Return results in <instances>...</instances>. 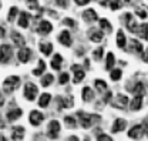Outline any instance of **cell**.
I'll use <instances>...</instances> for the list:
<instances>
[{"label": "cell", "mask_w": 148, "mask_h": 141, "mask_svg": "<svg viewBox=\"0 0 148 141\" xmlns=\"http://www.w3.org/2000/svg\"><path fill=\"white\" fill-rule=\"evenodd\" d=\"M18 84H20V78H18L17 76H10V77H7L3 81V91L7 93V94H10L12 91H14L18 87Z\"/></svg>", "instance_id": "1"}, {"label": "cell", "mask_w": 148, "mask_h": 141, "mask_svg": "<svg viewBox=\"0 0 148 141\" xmlns=\"http://www.w3.org/2000/svg\"><path fill=\"white\" fill-rule=\"evenodd\" d=\"M38 94V88L36 84L33 83H26L24 84V91H23V96L29 100V101H33L36 100V96Z\"/></svg>", "instance_id": "2"}, {"label": "cell", "mask_w": 148, "mask_h": 141, "mask_svg": "<svg viewBox=\"0 0 148 141\" xmlns=\"http://www.w3.org/2000/svg\"><path fill=\"white\" fill-rule=\"evenodd\" d=\"M77 117H78V120H80V124H81V127L83 128H90L92 124H94V116L91 114H88V113H84V111H78L77 113Z\"/></svg>", "instance_id": "3"}, {"label": "cell", "mask_w": 148, "mask_h": 141, "mask_svg": "<svg viewBox=\"0 0 148 141\" xmlns=\"http://www.w3.org/2000/svg\"><path fill=\"white\" fill-rule=\"evenodd\" d=\"M12 56H13V49H12V46H9V44L0 46V63H1V64L9 63L10 58H12Z\"/></svg>", "instance_id": "4"}, {"label": "cell", "mask_w": 148, "mask_h": 141, "mask_svg": "<svg viewBox=\"0 0 148 141\" xmlns=\"http://www.w3.org/2000/svg\"><path fill=\"white\" fill-rule=\"evenodd\" d=\"M128 103H130V100H128V97H127L125 94H117V96L112 98V107L120 108V110L127 108Z\"/></svg>", "instance_id": "5"}, {"label": "cell", "mask_w": 148, "mask_h": 141, "mask_svg": "<svg viewBox=\"0 0 148 141\" xmlns=\"http://www.w3.org/2000/svg\"><path fill=\"white\" fill-rule=\"evenodd\" d=\"M60 133V123L57 120H51L49 125H47V135L51 138V140H56L57 135Z\"/></svg>", "instance_id": "6"}, {"label": "cell", "mask_w": 148, "mask_h": 141, "mask_svg": "<svg viewBox=\"0 0 148 141\" xmlns=\"http://www.w3.org/2000/svg\"><path fill=\"white\" fill-rule=\"evenodd\" d=\"M37 33L40 36H47L51 33V30H53V26H51V23L50 21H47V20H41L40 23H38V26H37Z\"/></svg>", "instance_id": "7"}, {"label": "cell", "mask_w": 148, "mask_h": 141, "mask_svg": "<svg viewBox=\"0 0 148 141\" xmlns=\"http://www.w3.org/2000/svg\"><path fill=\"white\" fill-rule=\"evenodd\" d=\"M43 120H44V114L40 113V111H36V110H33L30 113V116H29V121H30V124H33L34 127H38L40 124L43 123Z\"/></svg>", "instance_id": "8"}, {"label": "cell", "mask_w": 148, "mask_h": 141, "mask_svg": "<svg viewBox=\"0 0 148 141\" xmlns=\"http://www.w3.org/2000/svg\"><path fill=\"white\" fill-rule=\"evenodd\" d=\"M124 20H125V26L131 33H137V29H138V23L135 21V19L132 17V14L127 13L124 16Z\"/></svg>", "instance_id": "9"}, {"label": "cell", "mask_w": 148, "mask_h": 141, "mask_svg": "<svg viewBox=\"0 0 148 141\" xmlns=\"http://www.w3.org/2000/svg\"><path fill=\"white\" fill-rule=\"evenodd\" d=\"M144 134V127L143 125H134L128 131V137L131 140H140Z\"/></svg>", "instance_id": "10"}, {"label": "cell", "mask_w": 148, "mask_h": 141, "mask_svg": "<svg viewBox=\"0 0 148 141\" xmlns=\"http://www.w3.org/2000/svg\"><path fill=\"white\" fill-rule=\"evenodd\" d=\"M143 50H144V47H143V44H141L138 40H135V39L130 40L128 52H131V53H134V54H137V56H140V54H143Z\"/></svg>", "instance_id": "11"}, {"label": "cell", "mask_w": 148, "mask_h": 141, "mask_svg": "<svg viewBox=\"0 0 148 141\" xmlns=\"http://www.w3.org/2000/svg\"><path fill=\"white\" fill-rule=\"evenodd\" d=\"M32 60V50L29 47H21L18 50V61L20 63H29Z\"/></svg>", "instance_id": "12"}, {"label": "cell", "mask_w": 148, "mask_h": 141, "mask_svg": "<svg viewBox=\"0 0 148 141\" xmlns=\"http://www.w3.org/2000/svg\"><path fill=\"white\" fill-rule=\"evenodd\" d=\"M71 70H73V73H74V83L78 84L80 81H83V78H84V76H86L83 67L78 66V64H74V66H71Z\"/></svg>", "instance_id": "13"}, {"label": "cell", "mask_w": 148, "mask_h": 141, "mask_svg": "<svg viewBox=\"0 0 148 141\" xmlns=\"http://www.w3.org/2000/svg\"><path fill=\"white\" fill-rule=\"evenodd\" d=\"M97 19H98V16H97V12H95L94 9H87V10L83 12V20H84L86 23H92V21H95Z\"/></svg>", "instance_id": "14"}, {"label": "cell", "mask_w": 148, "mask_h": 141, "mask_svg": "<svg viewBox=\"0 0 148 141\" xmlns=\"http://www.w3.org/2000/svg\"><path fill=\"white\" fill-rule=\"evenodd\" d=\"M58 41H60L63 46H66V47H70V46H71V43H73V40H71V36H70V32H67V30L61 32V33L58 34Z\"/></svg>", "instance_id": "15"}, {"label": "cell", "mask_w": 148, "mask_h": 141, "mask_svg": "<svg viewBox=\"0 0 148 141\" xmlns=\"http://www.w3.org/2000/svg\"><path fill=\"white\" fill-rule=\"evenodd\" d=\"M57 108L58 110H61V108H69V107H73L74 103H73V97H66V98H63V97H57Z\"/></svg>", "instance_id": "16"}, {"label": "cell", "mask_w": 148, "mask_h": 141, "mask_svg": "<svg viewBox=\"0 0 148 141\" xmlns=\"http://www.w3.org/2000/svg\"><path fill=\"white\" fill-rule=\"evenodd\" d=\"M88 34H90L88 37H90V40H91L92 43H100L103 40V37H104L103 30H98V29H91L88 32Z\"/></svg>", "instance_id": "17"}, {"label": "cell", "mask_w": 148, "mask_h": 141, "mask_svg": "<svg viewBox=\"0 0 148 141\" xmlns=\"http://www.w3.org/2000/svg\"><path fill=\"white\" fill-rule=\"evenodd\" d=\"M125 127H127V121L124 120V118H117L114 124H112V133H121V131H124L125 130Z\"/></svg>", "instance_id": "18"}, {"label": "cell", "mask_w": 148, "mask_h": 141, "mask_svg": "<svg viewBox=\"0 0 148 141\" xmlns=\"http://www.w3.org/2000/svg\"><path fill=\"white\" fill-rule=\"evenodd\" d=\"M24 127L21 125H16L12 130V140H23L24 138Z\"/></svg>", "instance_id": "19"}, {"label": "cell", "mask_w": 148, "mask_h": 141, "mask_svg": "<svg viewBox=\"0 0 148 141\" xmlns=\"http://www.w3.org/2000/svg\"><path fill=\"white\" fill-rule=\"evenodd\" d=\"M12 40H13V44L17 46V47L26 46V40H24V37L20 34L18 32H12Z\"/></svg>", "instance_id": "20"}, {"label": "cell", "mask_w": 148, "mask_h": 141, "mask_svg": "<svg viewBox=\"0 0 148 141\" xmlns=\"http://www.w3.org/2000/svg\"><path fill=\"white\" fill-rule=\"evenodd\" d=\"M128 104H130V108H131L132 111L141 110V107H143V96H135V97L132 98V101L128 103Z\"/></svg>", "instance_id": "21"}, {"label": "cell", "mask_w": 148, "mask_h": 141, "mask_svg": "<svg viewBox=\"0 0 148 141\" xmlns=\"http://www.w3.org/2000/svg\"><path fill=\"white\" fill-rule=\"evenodd\" d=\"M81 97H83V101L84 103H90L94 100V93L90 87H84L83 88V93H81Z\"/></svg>", "instance_id": "22"}, {"label": "cell", "mask_w": 148, "mask_h": 141, "mask_svg": "<svg viewBox=\"0 0 148 141\" xmlns=\"http://www.w3.org/2000/svg\"><path fill=\"white\" fill-rule=\"evenodd\" d=\"M29 19H30V16L27 14V13H24V12H21L20 13V16H18V26L21 27V29H27L29 27Z\"/></svg>", "instance_id": "23"}, {"label": "cell", "mask_w": 148, "mask_h": 141, "mask_svg": "<svg viewBox=\"0 0 148 141\" xmlns=\"http://www.w3.org/2000/svg\"><path fill=\"white\" fill-rule=\"evenodd\" d=\"M50 101H51V94L44 93V94H41L40 98H38V106L41 107V108H46V107L50 104Z\"/></svg>", "instance_id": "24"}, {"label": "cell", "mask_w": 148, "mask_h": 141, "mask_svg": "<svg viewBox=\"0 0 148 141\" xmlns=\"http://www.w3.org/2000/svg\"><path fill=\"white\" fill-rule=\"evenodd\" d=\"M115 41H117V46H118L120 49H124V47H125L127 39H125V34H124L123 30H118V32H117V39H115Z\"/></svg>", "instance_id": "25"}, {"label": "cell", "mask_w": 148, "mask_h": 141, "mask_svg": "<svg viewBox=\"0 0 148 141\" xmlns=\"http://www.w3.org/2000/svg\"><path fill=\"white\" fill-rule=\"evenodd\" d=\"M21 110L20 108H14V110H10L9 113H7V120L10 121V123H13V121H16L17 118L21 117Z\"/></svg>", "instance_id": "26"}, {"label": "cell", "mask_w": 148, "mask_h": 141, "mask_svg": "<svg viewBox=\"0 0 148 141\" xmlns=\"http://www.w3.org/2000/svg\"><path fill=\"white\" fill-rule=\"evenodd\" d=\"M61 64H63V57H61V54H56L54 57H53V60H51V63H50L51 69L60 70V69H61Z\"/></svg>", "instance_id": "27"}, {"label": "cell", "mask_w": 148, "mask_h": 141, "mask_svg": "<svg viewBox=\"0 0 148 141\" xmlns=\"http://www.w3.org/2000/svg\"><path fill=\"white\" fill-rule=\"evenodd\" d=\"M100 27H101L103 33H106V34H110L111 32H112V27H111L110 21L107 19H101L100 20Z\"/></svg>", "instance_id": "28"}, {"label": "cell", "mask_w": 148, "mask_h": 141, "mask_svg": "<svg viewBox=\"0 0 148 141\" xmlns=\"http://www.w3.org/2000/svg\"><path fill=\"white\" fill-rule=\"evenodd\" d=\"M40 50L44 56H50L53 52V44L51 43H41L40 44Z\"/></svg>", "instance_id": "29"}, {"label": "cell", "mask_w": 148, "mask_h": 141, "mask_svg": "<svg viewBox=\"0 0 148 141\" xmlns=\"http://www.w3.org/2000/svg\"><path fill=\"white\" fill-rule=\"evenodd\" d=\"M137 33L141 36L143 39L148 40V23H144V24L138 26V29H137Z\"/></svg>", "instance_id": "30"}, {"label": "cell", "mask_w": 148, "mask_h": 141, "mask_svg": "<svg viewBox=\"0 0 148 141\" xmlns=\"http://www.w3.org/2000/svg\"><path fill=\"white\" fill-rule=\"evenodd\" d=\"M131 91H132L135 96H143V94H144V84H143V83H135L134 87L131 88Z\"/></svg>", "instance_id": "31"}, {"label": "cell", "mask_w": 148, "mask_h": 141, "mask_svg": "<svg viewBox=\"0 0 148 141\" xmlns=\"http://www.w3.org/2000/svg\"><path fill=\"white\" fill-rule=\"evenodd\" d=\"M53 80H54L53 74H46V76H43V78H41V86H43V87H49V86H51Z\"/></svg>", "instance_id": "32"}, {"label": "cell", "mask_w": 148, "mask_h": 141, "mask_svg": "<svg viewBox=\"0 0 148 141\" xmlns=\"http://www.w3.org/2000/svg\"><path fill=\"white\" fill-rule=\"evenodd\" d=\"M123 76V71L121 69H111V73H110V77L112 81H118Z\"/></svg>", "instance_id": "33"}, {"label": "cell", "mask_w": 148, "mask_h": 141, "mask_svg": "<svg viewBox=\"0 0 148 141\" xmlns=\"http://www.w3.org/2000/svg\"><path fill=\"white\" fill-rule=\"evenodd\" d=\"M44 70H46V63L43 60H38V66H37V69L33 70V74L34 76H41L44 73Z\"/></svg>", "instance_id": "34"}, {"label": "cell", "mask_w": 148, "mask_h": 141, "mask_svg": "<svg viewBox=\"0 0 148 141\" xmlns=\"http://www.w3.org/2000/svg\"><path fill=\"white\" fill-rule=\"evenodd\" d=\"M94 86H95V90L97 91H100V93H104L106 90H107V84H106V81L104 80H95V83H94Z\"/></svg>", "instance_id": "35"}, {"label": "cell", "mask_w": 148, "mask_h": 141, "mask_svg": "<svg viewBox=\"0 0 148 141\" xmlns=\"http://www.w3.org/2000/svg\"><path fill=\"white\" fill-rule=\"evenodd\" d=\"M114 64H115V57H114L112 53H108L107 54V61H106V69L111 70L114 67Z\"/></svg>", "instance_id": "36"}, {"label": "cell", "mask_w": 148, "mask_h": 141, "mask_svg": "<svg viewBox=\"0 0 148 141\" xmlns=\"http://www.w3.org/2000/svg\"><path fill=\"white\" fill-rule=\"evenodd\" d=\"M103 54H104V47H98L97 50L92 52V57H94L95 61H100L103 58Z\"/></svg>", "instance_id": "37"}, {"label": "cell", "mask_w": 148, "mask_h": 141, "mask_svg": "<svg viewBox=\"0 0 148 141\" xmlns=\"http://www.w3.org/2000/svg\"><path fill=\"white\" fill-rule=\"evenodd\" d=\"M64 121H66L69 128H75V127H77V123H75L74 117H71V116H66V117H64Z\"/></svg>", "instance_id": "38"}, {"label": "cell", "mask_w": 148, "mask_h": 141, "mask_svg": "<svg viewBox=\"0 0 148 141\" xmlns=\"http://www.w3.org/2000/svg\"><path fill=\"white\" fill-rule=\"evenodd\" d=\"M17 13H18V9H17V7H12V9H10V12H9L7 20H9L10 23H13V21H14V19H16V16H17Z\"/></svg>", "instance_id": "39"}, {"label": "cell", "mask_w": 148, "mask_h": 141, "mask_svg": "<svg viewBox=\"0 0 148 141\" xmlns=\"http://www.w3.org/2000/svg\"><path fill=\"white\" fill-rule=\"evenodd\" d=\"M24 1H26V4H27L29 9H32V10L38 9V3H37V0H24Z\"/></svg>", "instance_id": "40"}, {"label": "cell", "mask_w": 148, "mask_h": 141, "mask_svg": "<svg viewBox=\"0 0 148 141\" xmlns=\"http://www.w3.org/2000/svg\"><path fill=\"white\" fill-rule=\"evenodd\" d=\"M70 80V76H69V73H63L61 76H60V78H58V83L60 84H67V81Z\"/></svg>", "instance_id": "41"}, {"label": "cell", "mask_w": 148, "mask_h": 141, "mask_svg": "<svg viewBox=\"0 0 148 141\" xmlns=\"http://www.w3.org/2000/svg\"><path fill=\"white\" fill-rule=\"evenodd\" d=\"M121 7V1L120 0H111L110 1V9L111 10H118Z\"/></svg>", "instance_id": "42"}, {"label": "cell", "mask_w": 148, "mask_h": 141, "mask_svg": "<svg viewBox=\"0 0 148 141\" xmlns=\"http://www.w3.org/2000/svg\"><path fill=\"white\" fill-rule=\"evenodd\" d=\"M135 13H137V16H138V17L140 19H147V12H145V10H144V9H137V12H135Z\"/></svg>", "instance_id": "43"}, {"label": "cell", "mask_w": 148, "mask_h": 141, "mask_svg": "<svg viewBox=\"0 0 148 141\" xmlns=\"http://www.w3.org/2000/svg\"><path fill=\"white\" fill-rule=\"evenodd\" d=\"M54 1L57 6H60V7H63V9H66V7L69 6V1H67V0H54Z\"/></svg>", "instance_id": "44"}, {"label": "cell", "mask_w": 148, "mask_h": 141, "mask_svg": "<svg viewBox=\"0 0 148 141\" xmlns=\"http://www.w3.org/2000/svg\"><path fill=\"white\" fill-rule=\"evenodd\" d=\"M63 21H64V24H66V26H70V27H75V21H74L73 19H64V20H63Z\"/></svg>", "instance_id": "45"}, {"label": "cell", "mask_w": 148, "mask_h": 141, "mask_svg": "<svg viewBox=\"0 0 148 141\" xmlns=\"http://www.w3.org/2000/svg\"><path fill=\"white\" fill-rule=\"evenodd\" d=\"M97 140H98V141H103V140H106V141H112V138H111L110 135H107V134H100V135L97 137Z\"/></svg>", "instance_id": "46"}, {"label": "cell", "mask_w": 148, "mask_h": 141, "mask_svg": "<svg viewBox=\"0 0 148 141\" xmlns=\"http://www.w3.org/2000/svg\"><path fill=\"white\" fill-rule=\"evenodd\" d=\"M91 0H75V3L78 4V6H86V4H88Z\"/></svg>", "instance_id": "47"}, {"label": "cell", "mask_w": 148, "mask_h": 141, "mask_svg": "<svg viewBox=\"0 0 148 141\" xmlns=\"http://www.w3.org/2000/svg\"><path fill=\"white\" fill-rule=\"evenodd\" d=\"M111 97H112V94H111V91H107V93H106V97H104V100H103V101H104V103H107V101L110 100Z\"/></svg>", "instance_id": "48"}, {"label": "cell", "mask_w": 148, "mask_h": 141, "mask_svg": "<svg viewBox=\"0 0 148 141\" xmlns=\"http://www.w3.org/2000/svg\"><path fill=\"white\" fill-rule=\"evenodd\" d=\"M124 1H125V3L128 4V6H134V4H135V3H137L138 0H124Z\"/></svg>", "instance_id": "49"}, {"label": "cell", "mask_w": 148, "mask_h": 141, "mask_svg": "<svg viewBox=\"0 0 148 141\" xmlns=\"http://www.w3.org/2000/svg\"><path fill=\"white\" fill-rule=\"evenodd\" d=\"M143 61H144V63H147V64H148V52H147V53H144V54H143Z\"/></svg>", "instance_id": "50"}, {"label": "cell", "mask_w": 148, "mask_h": 141, "mask_svg": "<svg viewBox=\"0 0 148 141\" xmlns=\"http://www.w3.org/2000/svg\"><path fill=\"white\" fill-rule=\"evenodd\" d=\"M98 3H100L101 6H107V4H108V0H98Z\"/></svg>", "instance_id": "51"}, {"label": "cell", "mask_w": 148, "mask_h": 141, "mask_svg": "<svg viewBox=\"0 0 148 141\" xmlns=\"http://www.w3.org/2000/svg\"><path fill=\"white\" fill-rule=\"evenodd\" d=\"M4 33H6L4 27H1V26H0V37H4Z\"/></svg>", "instance_id": "52"}, {"label": "cell", "mask_w": 148, "mask_h": 141, "mask_svg": "<svg viewBox=\"0 0 148 141\" xmlns=\"http://www.w3.org/2000/svg\"><path fill=\"white\" fill-rule=\"evenodd\" d=\"M69 140H73V141H77V140H78V138H77V137H75V135H71V137H70V138H69Z\"/></svg>", "instance_id": "53"}, {"label": "cell", "mask_w": 148, "mask_h": 141, "mask_svg": "<svg viewBox=\"0 0 148 141\" xmlns=\"http://www.w3.org/2000/svg\"><path fill=\"white\" fill-rule=\"evenodd\" d=\"M4 140H6V138L3 137V134H0V141H4Z\"/></svg>", "instance_id": "54"}, {"label": "cell", "mask_w": 148, "mask_h": 141, "mask_svg": "<svg viewBox=\"0 0 148 141\" xmlns=\"http://www.w3.org/2000/svg\"><path fill=\"white\" fill-rule=\"evenodd\" d=\"M0 106H3V97L0 96Z\"/></svg>", "instance_id": "55"}, {"label": "cell", "mask_w": 148, "mask_h": 141, "mask_svg": "<svg viewBox=\"0 0 148 141\" xmlns=\"http://www.w3.org/2000/svg\"><path fill=\"white\" fill-rule=\"evenodd\" d=\"M147 138H148V128H147Z\"/></svg>", "instance_id": "56"}, {"label": "cell", "mask_w": 148, "mask_h": 141, "mask_svg": "<svg viewBox=\"0 0 148 141\" xmlns=\"http://www.w3.org/2000/svg\"><path fill=\"white\" fill-rule=\"evenodd\" d=\"M0 7H1V1H0Z\"/></svg>", "instance_id": "57"}]
</instances>
